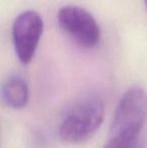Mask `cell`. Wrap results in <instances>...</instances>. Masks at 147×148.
Returning <instances> with one entry per match:
<instances>
[{
    "label": "cell",
    "mask_w": 147,
    "mask_h": 148,
    "mask_svg": "<svg viewBox=\"0 0 147 148\" xmlns=\"http://www.w3.org/2000/svg\"><path fill=\"white\" fill-rule=\"evenodd\" d=\"M104 102L100 97L90 95L72 107L62 121L59 135L70 144L86 142L100 128L104 118Z\"/></svg>",
    "instance_id": "cell-1"
},
{
    "label": "cell",
    "mask_w": 147,
    "mask_h": 148,
    "mask_svg": "<svg viewBox=\"0 0 147 148\" xmlns=\"http://www.w3.org/2000/svg\"><path fill=\"white\" fill-rule=\"evenodd\" d=\"M147 93L132 87L124 93L116 109L108 139H136L146 135Z\"/></svg>",
    "instance_id": "cell-2"
},
{
    "label": "cell",
    "mask_w": 147,
    "mask_h": 148,
    "mask_svg": "<svg viewBox=\"0 0 147 148\" xmlns=\"http://www.w3.org/2000/svg\"><path fill=\"white\" fill-rule=\"evenodd\" d=\"M57 21L61 28L86 49H93L99 45L101 32L96 19L90 12L77 5H67L57 12Z\"/></svg>",
    "instance_id": "cell-3"
},
{
    "label": "cell",
    "mask_w": 147,
    "mask_h": 148,
    "mask_svg": "<svg viewBox=\"0 0 147 148\" xmlns=\"http://www.w3.org/2000/svg\"><path fill=\"white\" fill-rule=\"evenodd\" d=\"M43 31V20L34 10L23 11L12 25V37L18 60L26 64L31 62Z\"/></svg>",
    "instance_id": "cell-4"
},
{
    "label": "cell",
    "mask_w": 147,
    "mask_h": 148,
    "mask_svg": "<svg viewBox=\"0 0 147 148\" xmlns=\"http://www.w3.org/2000/svg\"><path fill=\"white\" fill-rule=\"evenodd\" d=\"M1 99L8 107L21 109L27 105L29 89L26 81L20 76H12L2 84L0 89Z\"/></svg>",
    "instance_id": "cell-5"
},
{
    "label": "cell",
    "mask_w": 147,
    "mask_h": 148,
    "mask_svg": "<svg viewBox=\"0 0 147 148\" xmlns=\"http://www.w3.org/2000/svg\"><path fill=\"white\" fill-rule=\"evenodd\" d=\"M147 135L136 139H108L104 148H146Z\"/></svg>",
    "instance_id": "cell-6"
},
{
    "label": "cell",
    "mask_w": 147,
    "mask_h": 148,
    "mask_svg": "<svg viewBox=\"0 0 147 148\" xmlns=\"http://www.w3.org/2000/svg\"><path fill=\"white\" fill-rule=\"evenodd\" d=\"M144 2H145V5H146V8H147V0H144Z\"/></svg>",
    "instance_id": "cell-7"
}]
</instances>
